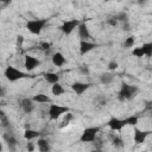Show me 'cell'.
<instances>
[{
	"mask_svg": "<svg viewBox=\"0 0 152 152\" xmlns=\"http://www.w3.org/2000/svg\"><path fill=\"white\" fill-rule=\"evenodd\" d=\"M32 100H33L34 102H38V103H48V102H51V99H50L48 95L42 94V93L36 94V95L32 97Z\"/></svg>",
	"mask_w": 152,
	"mask_h": 152,
	"instance_id": "17",
	"label": "cell"
},
{
	"mask_svg": "<svg viewBox=\"0 0 152 152\" xmlns=\"http://www.w3.org/2000/svg\"><path fill=\"white\" fill-rule=\"evenodd\" d=\"M37 145H38V148H39L40 152H48L50 150V146L48 144V140H45V139H38Z\"/></svg>",
	"mask_w": 152,
	"mask_h": 152,
	"instance_id": "21",
	"label": "cell"
},
{
	"mask_svg": "<svg viewBox=\"0 0 152 152\" xmlns=\"http://www.w3.org/2000/svg\"><path fill=\"white\" fill-rule=\"evenodd\" d=\"M80 72L83 74V75H88V74H89V68H88V65H81V66H80Z\"/></svg>",
	"mask_w": 152,
	"mask_h": 152,
	"instance_id": "31",
	"label": "cell"
},
{
	"mask_svg": "<svg viewBox=\"0 0 152 152\" xmlns=\"http://www.w3.org/2000/svg\"><path fill=\"white\" fill-rule=\"evenodd\" d=\"M72 118H74V115L70 113V112H68L66 113V115L64 116V119H63V121H62V125H61V127H64V126H68L69 125V122L72 120Z\"/></svg>",
	"mask_w": 152,
	"mask_h": 152,
	"instance_id": "26",
	"label": "cell"
},
{
	"mask_svg": "<svg viewBox=\"0 0 152 152\" xmlns=\"http://www.w3.org/2000/svg\"><path fill=\"white\" fill-rule=\"evenodd\" d=\"M108 127L112 131H120L121 128H124L127 125L126 119H118V118H112L108 122H107Z\"/></svg>",
	"mask_w": 152,
	"mask_h": 152,
	"instance_id": "7",
	"label": "cell"
},
{
	"mask_svg": "<svg viewBox=\"0 0 152 152\" xmlns=\"http://www.w3.org/2000/svg\"><path fill=\"white\" fill-rule=\"evenodd\" d=\"M2 138H4V140L8 144L10 150L14 151V150H15V145H17V139L14 138V135L11 134V133H5V134L2 135Z\"/></svg>",
	"mask_w": 152,
	"mask_h": 152,
	"instance_id": "14",
	"label": "cell"
},
{
	"mask_svg": "<svg viewBox=\"0 0 152 152\" xmlns=\"http://www.w3.org/2000/svg\"><path fill=\"white\" fill-rule=\"evenodd\" d=\"M90 87H91L90 83H83V82H75V83H72V86H71L72 90H74L77 95H82V94H83L86 90H88Z\"/></svg>",
	"mask_w": 152,
	"mask_h": 152,
	"instance_id": "10",
	"label": "cell"
},
{
	"mask_svg": "<svg viewBox=\"0 0 152 152\" xmlns=\"http://www.w3.org/2000/svg\"><path fill=\"white\" fill-rule=\"evenodd\" d=\"M64 91H65V90H64L63 86H61L59 83H55V84L52 86V88H51V93H52L55 96H61Z\"/></svg>",
	"mask_w": 152,
	"mask_h": 152,
	"instance_id": "20",
	"label": "cell"
},
{
	"mask_svg": "<svg viewBox=\"0 0 152 152\" xmlns=\"http://www.w3.org/2000/svg\"><path fill=\"white\" fill-rule=\"evenodd\" d=\"M40 64V61L33 56H30V55H26L25 56V62H24V66L28 70V71H32L34 70L38 65Z\"/></svg>",
	"mask_w": 152,
	"mask_h": 152,
	"instance_id": "8",
	"label": "cell"
},
{
	"mask_svg": "<svg viewBox=\"0 0 152 152\" xmlns=\"http://www.w3.org/2000/svg\"><path fill=\"white\" fill-rule=\"evenodd\" d=\"M110 139H112V144L115 146V147H122L124 146V141H122V139L119 137V135H113V134H110Z\"/></svg>",
	"mask_w": 152,
	"mask_h": 152,
	"instance_id": "22",
	"label": "cell"
},
{
	"mask_svg": "<svg viewBox=\"0 0 152 152\" xmlns=\"http://www.w3.org/2000/svg\"><path fill=\"white\" fill-rule=\"evenodd\" d=\"M100 127H88L82 132V135L80 138L81 142H93L96 139V134L99 133Z\"/></svg>",
	"mask_w": 152,
	"mask_h": 152,
	"instance_id": "5",
	"label": "cell"
},
{
	"mask_svg": "<svg viewBox=\"0 0 152 152\" xmlns=\"http://www.w3.org/2000/svg\"><path fill=\"white\" fill-rule=\"evenodd\" d=\"M69 112V108L68 107H64V106H59V104H50L49 107V110H48V114H49V118L51 120H57L58 118H61L63 114L68 113Z\"/></svg>",
	"mask_w": 152,
	"mask_h": 152,
	"instance_id": "4",
	"label": "cell"
},
{
	"mask_svg": "<svg viewBox=\"0 0 152 152\" xmlns=\"http://www.w3.org/2000/svg\"><path fill=\"white\" fill-rule=\"evenodd\" d=\"M134 43H135V37L134 36H129L128 38H126V40L124 42V48L125 49H129V48H132L133 45H134Z\"/></svg>",
	"mask_w": 152,
	"mask_h": 152,
	"instance_id": "24",
	"label": "cell"
},
{
	"mask_svg": "<svg viewBox=\"0 0 152 152\" xmlns=\"http://www.w3.org/2000/svg\"><path fill=\"white\" fill-rule=\"evenodd\" d=\"M142 50L145 52V56L151 57L152 56V42L151 43H145L142 44Z\"/></svg>",
	"mask_w": 152,
	"mask_h": 152,
	"instance_id": "25",
	"label": "cell"
},
{
	"mask_svg": "<svg viewBox=\"0 0 152 152\" xmlns=\"http://www.w3.org/2000/svg\"><path fill=\"white\" fill-rule=\"evenodd\" d=\"M34 101L32 100V99H28V97H25V99H23L21 101H20V107H21V109L25 112V113H32L33 112V109H34V103H33Z\"/></svg>",
	"mask_w": 152,
	"mask_h": 152,
	"instance_id": "11",
	"label": "cell"
},
{
	"mask_svg": "<svg viewBox=\"0 0 152 152\" xmlns=\"http://www.w3.org/2000/svg\"><path fill=\"white\" fill-rule=\"evenodd\" d=\"M126 121H127V125H131V126H135L138 124V118L132 115V116H128L126 118Z\"/></svg>",
	"mask_w": 152,
	"mask_h": 152,
	"instance_id": "29",
	"label": "cell"
},
{
	"mask_svg": "<svg viewBox=\"0 0 152 152\" xmlns=\"http://www.w3.org/2000/svg\"><path fill=\"white\" fill-rule=\"evenodd\" d=\"M113 80H114V75L109 74V72H104V74H102L100 76V81L103 84H110L113 82Z\"/></svg>",
	"mask_w": 152,
	"mask_h": 152,
	"instance_id": "19",
	"label": "cell"
},
{
	"mask_svg": "<svg viewBox=\"0 0 152 152\" xmlns=\"http://www.w3.org/2000/svg\"><path fill=\"white\" fill-rule=\"evenodd\" d=\"M39 132L38 131H34V129H31V128H26L25 132H24V138L26 140H32V139H36L39 137Z\"/></svg>",
	"mask_w": 152,
	"mask_h": 152,
	"instance_id": "18",
	"label": "cell"
},
{
	"mask_svg": "<svg viewBox=\"0 0 152 152\" xmlns=\"http://www.w3.org/2000/svg\"><path fill=\"white\" fill-rule=\"evenodd\" d=\"M144 2H146V0H139V4H144Z\"/></svg>",
	"mask_w": 152,
	"mask_h": 152,
	"instance_id": "41",
	"label": "cell"
},
{
	"mask_svg": "<svg viewBox=\"0 0 152 152\" xmlns=\"http://www.w3.org/2000/svg\"><path fill=\"white\" fill-rule=\"evenodd\" d=\"M152 132L150 131H141L139 128H134V141L137 144H141L146 140V138L151 134Z\"/></svg>",
	"mask_w": 152,
	"mask_h": 152,
	"instance_id": "9",
	"label": "cell"
},
{
	"mask_svg": "<svg viewBox=\"0 0 152 152\" xmlns=\"http://www.w3.org/2000/svg\"><path fill=\"white\" fill-rule=\"evenodd\" d=\"M0 120H1V126L4 128H8L10 127V120L7 119V116H6L4 110H0Z\"/></svg>",
	"mask_w": 152,
	"mask_h": 152,
	"instance_id": "23",
	"label": "cell"
},
{
	"mask_svg": "<svg viewBox=\"0 0 152 152\" xmlns=\"http://www.w3.org/2000/svg\"><path fill=\"white\" fill-rule=\"evenodd\" d=\"M40 46H42L43 50H49V49H50V44L46 43V42H43V43L40 44Z\"/></svg>",
	"mask_w": 152,
	"mask_h": 152,
	"instance_id": "35",
	"label": "cell"
},
{
	"mask_svg": "<svg viewBox=\"0 0 152 152\" xmlns=\"http://www.w3.org/2000/svg\"><path fill=\"white\" fill-rule=\"evenodd\" d=\"M80 24H81V23H80V20H77V19L66 20V21H64L63 25L61 26V30H62V32H63L64 34H70L76 27H78Z\"/></svg>",
	"mask_w": 152,
	"mask_h": 152,
	"instance_id": "6",
	"label": "cell"
},
{
	"mask_svg": "<svg viewBox=\"0 0 152 152\" xmlns=\"http://www.w3.org/2000/svg\"><path fill=\"white\" fill-rule=\"evenodd\" d=\"M138 91V88L135 86H131L126 82H122L121 83V88L118 93V99L119 101H126V100H131L132 97L135 96Z\"/></svg>",
	"mask_w": 152,
	"mask_h": 152,
	"instance_id": "1",
	"label": "cell"
},
{
	"mask_svg": "<svg viewBox=\"0 0 152 152\" xmlns=\"http://www.w3.org/2000/svg\"><path fill=\"white\" fill-rule=\"evenodd\" d=\"M0 1H1V2H4V4H10L12 0H0Z\"/></svg>",
	"mask_w": 152,
	"mask_h": 152,
	"instance_id": "39",
	"label": "cell"
},
{
	"mask_svg": "<svg viewBox=\"0 0 152 152\" xmlns=\"http://www.w3.org/2000/svg\"><path fill=\"white\" fill-rule=\"evenodd\" d=\"M78 36L81 38V40H88L91 38V34L89 32V28L87 26V24L84 23H81L78 25Z\"/></svg>",
	"mask_w": 152,
	"mask_h": 152,
	"instance_id": "12",
	"label": "cell"
},
{
	"mask_svg": "<svg viewBox=\"0 0 152 152\" xmlns=\"http://www.w3.org/2000/svg\"><path fill=\"white\" fill-rule=\"evenodd\" d=\"M48 19H34V20H28L26 23V28L33 33V34H40L43 31L44 26L46 25Z\"/></svg>",
	"mask_w": 152,
	"mask_h": 152,
	"instance_id": "3",
	"label": "cell"
},
{
	"mask_svg": "<svg viewBox=\"0 0 152 152\" xmlns=\"http://www.w3.org/2000/svg\"><path fill=\"white\" fill-rule=\"evenodd\" d=\"M44 80L51 84H55V83H58L59 81V76L56 74V72H45L44 74Z\"/></svg>",
	"mask_w": 152,
	"mask_h": 152,
	"instance_id": "16",
	"label": "cell"
},
{
	"mask_svg": "<svg viewBox=\"0 0 152 152\" xmlns=\"http://www.w3.org/2000/svg\"><path fill=\"white\" fill-rule=\"evenodd\" d=\"M151 71H152V68H151Z\"/></svg>",
	"mask_w": 152,
	"mask_h": 152,
	"instance_id": "42",
	"label": "cell"
},
{
	"mask_svg": "<svg viewBox=\"0 0 152 152\" xmlns=\"http://www.w3.org/2000/svg\"><path fill=\"white\" fill-rule=\"evenodd\" d=\"M5 95V90H4V88H1V94H0V96H4Z\"/></svg>",
	"mask_w": 152,
	"mask_h": 152,
	"instance_id": "40",
	"label": "cell"
},
{
	"mask_svg": "<svg viewBox=\"0 0 152 152\" xmlns=\"http://www.w3.org/2000/svg\"><path fill=\"white\" fill-rule=\"evenodd\" d=\"M23 43H24V37H23L21 34H18V36H17V45H18V46H21Z\"/></svg>",
	"mask_w": 152,
	"mask_h": 152,
	"instance_id": "33",
	"label": "cell"
},
{
	"mask_svg": "<svg viewBox=\"0 0 152 152\" xmlns=\"http://www.w3.org/2000/svg\"><path fill=\"white\" fill-rule=\"evenodd\" d=\"M96 46H97V45L94 44V43H91V42L81 40V42H80V52H81V55H86V53H88L89 51L94 50Z\"/></svg>",
	"mask_w": 152,
	"mask_h": 152,
	"instance_id": "13",
	"label": "cell"
},
{
	"mask_svg": "<svg viewBox=\"0 0 152 152\" xmlns=\"http://www.w3.org/2000/svg\"><path fill=\"white\" fill-rule=\"evenodd\" d=\"M116 17V19H118V21H121V23H126V21H128V17H127V14L125 13V12H120L118 15H115Z\"/></svg>",
	"mask_w": 152,
	"mask_h": 152,
	"instance_id": "28",
	"label": "cell"
},
{
	"mask_svg": "<svg viewBox=\"0 0 152 152\" xmlns=\"http://www.w3.org/2000/svg\"><path fill=\"white\" fill-rule=\"evenodd\" d=\"M52 63L56 66H62L65 63V58L61 52H55L52 55Z\"/></svg>",
	"mask_w": 152,
	"mask_h": 152,
	"instance_id": "15",
	"label": "cell"
},
{
	"mask_svg": "<svg viewBox=\"0 0 152 152\" xmlns=\"http://www.w3.org/2000/svg\"><path fill=\"white\" fill-rule=\"evenodd\" d=\"M147 108H152V101H148L147 102V106H146Z\"/></svg>",
	"mask_w": 152,
	"mask_h": 152,
	"instance_id": "38",
	"label": "cell"
},
{
	"mask_svg": "<svg viewBox=\"0 0 152 152\" xmlns=\"http://www.w3.org/2000/svg\"><path fill=\"white\" fill-rule=\"evenodd\" d=\"M27 150H28V151H33V145H32V142H28V144H27Z\"/></svg>",
	"mask_w": 152,
	"mask_h": 152,
	"instance_id": "37",
	"label": "cell"
},
{
	"mask_svg": "<svg viewBox=\"0 0 152 152\" xmlns=\"http://www.w3.org/2000/svg\"><path fill=\"white\" fill-rule=\"evenodd\" d=\"M133 56H135V57H138V58H141L142 56H145V52H144V50H142V46H139V48H135V49H133Z\"/></svg>",
	"mask_w": 152,
	"mask_h": 152,
	"instance_id": "27",
	"label": "cell"
},
{
	"mask_svg": "<svg viewBox=\"0 0 152 152\" xmlns=\"http://www.w3.org/2000/svg\"><path fill=\"white\" fill-rule=\"evenodd\" d=\"M5 77L10 81V82H15L18 80H23V78H26L28 77L30 75H27L26 72H23L21 70L12 66V65H8L6 69H5Z\"/></svg>",
	"mask_w": 152,
	"mask_h": 152,
	"instance_id": "2",
	"label": "cell"
},
{
	"mask_svg": "<svg viewBox=\"0 0 152 152\" xmlns=\"http://www.w3.org/2000/svg\"><path fill=\"white\" fill-rule=\"evenodd\" d=\"M97 100L100 101V104H106V102H107L106 97H103V96H99V97H97Z\"/></svg>",
	"mask_w": 152,
	"mask_h": 152,
	"instance_id": "36",
	"label": "cell"
},
{
	"mask_svg": "<svg viewBox=\"0 0 152 152\" xmlns=\"http://www.w3.org/2000/svg\"><path fill=\"white\" fill-rule=\"evenodd\" d=\"M122 30H124V31H129V30H131V26H129V23H128V21L122 23Z\"/></svg>",
	"mask_w": 152,
	"mask_h": 152,
	"instance_id": "34",
	"label": "cell"
},
{
	"mask_svg": "<svg viewBox=\"0 0 152 152\" xmlns=\"http://www.w3.org/2000/svg\"><path fill=\"white\" fill-rule=\"evenodd\" d=\"M107 24L110 25V26H116V24H118L116 17H110V18H108V19H107Z\"/></svg>",
	"mask_w": 152,
	"mask_h": 152,
	"instance_id": "30",
	"label": "cell"
},
{
	"mask_svg": "<svg viewBox=\"0 0 152 152\" xmlns=\"http://www.w3.org/2000/svg\"><path fill=\"white\" fill-rule=\"evenodd\" d=\"M118 66H119V65H118V63H116V62H114V61L108 63V69H109V70H115V69H118Z\"/></svg>",
	"mask_w": 152,
	"mask_h": 152,
	"instance_id": "32",
	"label": "cell"
}]
</instances>
